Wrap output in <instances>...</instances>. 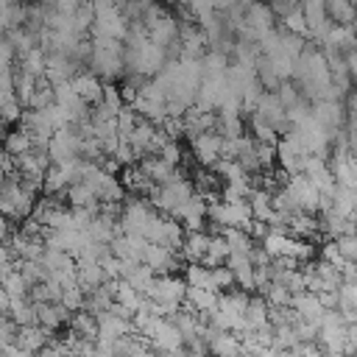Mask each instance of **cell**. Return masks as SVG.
Wrapping results in <instances>:
<instances>
[{"mask_svg": "<svg viewBox=\"0 0 357 357\" xmlns=\"http://www.w3.org/2000/svg\"><path fill=\"white\" fill-rule=\"evenodd\" d=\"M92 56H89V70L103 81L114 84L117 78L126 75V45L117 39H92Z\"/></svg>", "mask_w": 357, "mask_h": 357, "instance_id": "obj_1", "label": "cell"}, {"mask_svg": "<svg viewBox=\"0 0 357 357\" xmlns=\"http://www.w3.org/2000/svg\"><path fill=\"white\" fill-rule=\"evenodd\" d=\"M0 192H3V206H0V212H3L8 220H25V218H31V212H33L39 195H36L33 190H28V187L20 181V173H17V170L6 176V181L0 184Z\"/></svg>", "mask_w": 357, "mask_h": 357, "instance_id": "obj_2", "label": "cell"}, {"mask_svg": "<svg viewBox=\"0 0 357 357\" xmlns=\"http://www.w3.org/2000/svg\"><path fill=\"white\" fill-rule=\"evenodd\" d=\"M145 296L153 298V301L162 307V315H165V318H170L173 312H178V310L184 307L187 282H184V276L165 273V276H156V279H153V284L148 287Z\"/></svg>", "mask_w": 357, "mask_h": 357, "instance_id": "obj_3", "label": "cell"}, {"mask_svg": "<svg viewBox=\"0 0 357 357\" xmlns=\"http://www.w3.org/2000/svg\"><path fill=\"white\" fill-rule=\"evenodd\" d=\"M47 153L56 165H67L75 159H84V134L78 126H64L59 128L50 142H47Z\"/></svg>", "mask_w": 357, "mask_h": 357, "instance_id": "obj_4", "label": "cell"}, {"mask_svg": "<svg viewBox=\"0 0 357 357\" xmlns=\"http://www.w3.org/2000/svg\"><path fill=\"white\" fill-rule=\"evenodd\" d=\"M153 212H156V209H153V204H151L148 198H128V201H123V206H120L117 226H120V231H126V234H142Z\"/></svg>", "mask_w": 357, "mask_h": 357, "instance_id": "obj_5", "label": "cell"}, {"mask_svg": "<svg viewBox=\"0 0 357 357\" xmlns=\"http://www.w3.org/2000/svg\"><path fill=\"white\" fill-rule=\"evenodd\" d=\"M223 142H226V137L212 128V131H204V134L192 137L190 148H192V156L198 159L201 167H215L223 159Z\"/></svg>", "mask_w": 357, "mask_h": 357, "instance_id": "obj_6", "label": "cell"}, {"mask_svg": "<svg viewBox=\"0 0 357 357\" xmlns=\"http://www.w3.org/2000/svg\"><path fill=\"white\" fill-rule=\"evenodd\" d=\"M251 114H257V117H262L265 123H271L279 134H284L287 128H290V120H287V106L279 100V95L271 89H265L262 95H259V100H257V106H254V112Z\"/></svg>", "mask_w": 357, "mask_h": 357, "instance_id": "obj_7", "label": "cell"}, {"mask_svg": "<svg viewBox=\"0 0 357 357\" xmlns=\"http://www.w3.org/2000/svg\"><path fill=\"white\" fill-rule=\"evenodd\" d=\"M178 254L176 248L170 245H162V243H148L145 245V254H142V262L156 273V276H165V273H176L178 268Z\"/></svg>", "mask_w": 357, "mask_h": 357, "instance_id": "obj_8", "label": "cell"}, {"mask_svg": "<svg viewBox=\"0 0 357 357\" xmlns=\"http://www.w3.org/2000/svg\"><path fill=\"white\" fill-rule=\"evenodd\" d=\"M301 14L307 20L310 39L312 42H321L329 33V28H332V20L326 14V0H301Z\"/></svg>", "mask_w": 357, "mask_h": 357, "instance_id": "obj_9", "label": "cell"}, {"mask_svg": "<svg viewBox=\"0 0 357 357\" xmlns=\"http://www.w3.org/2000/svg\"><path fill=\"white\" fill-rule=\"evenodd\" d=\"M84 70V64H78L73 56L67 53H47L45 59V78L50 84H61V81H73L78 73Z\"/></svg>", "mask_w": 357, "mask_h": 357, "instance_id": "obj_10", "label": "cell"}, {"mask_svg": "<svg viewBox=\"0 0 357 357\" xmlns=\"http://www.w3.org/2000/svg\"><path fill=\"white\" fill-rule=\"evenodd\" d=\"M312 114L332 134V139L343 131V123H346V106H343V100H318V103H312Z\"/></svg>", "mask_w": 357, "mask_h": 357, "instance_id": "obj_11", "label": "cell"}, {"mask_svg": "<svg viewBox=\"0 0 357 357\" xmlns=\"http://www.w3.org/2000/svg\"><path fill=\"white\" fill-rule=\"evenodd\" d=\"M329 167H332V176L340 187H357V156L346 148H332V156H329Z\"/></svg>", "mask_w": 357, "mask_h": 357, "instance_id": "obj_12", "label": "cell"}, {"mask_svg": "<svg viewBox=\"0 0 357 357\" xmlns=\"http://www.w3.org/2000/svg\"><path fill=\"white\" fill-rule=\"evenodd\" d=\"M8 248H11L14 259H42L45 237L42 234H28L25 229H20V231H14L8 237Z\"/></svg>", "mask_w": 357, "mask_h": 357, "instance_id": "obj_13", "label": "cell"}, {"mask_svg": "<svg viewBox=\"0 0 357 357\" xmlns=\"http://www.w3.org/2000/svg\"><path fill=\"white\" fill-rule=\"evenodd\" d=\"M134 321L131 318H123L112 310H103L98 312V340H117V337H126V335H134Z\"/></svg>", "mask_w": 357, "mask_h": 357, "instance_id": "obj_14", "label": "cell"}, {"mask_svg": "<svg viewBox=\"0 0 357 357\" xmlns=\"http://www.w3.org/2000/svg\"><path fill=\"white\" fill-rule=\"evenodd\" d=\"M75 279H78V287L84 293H92L103 282H109L100 259H75Z\"/></svg>", "mask_w": 357, "mask_h": 357, "instance_id": "obj_15", "label": "cell"}, {"mask_svg": "<svg viewBox=\"0 0 357 357\" xmlns=\"http://www.w3.org/2000/svg\"><path fill=\"white\" fill-rule=\"evenodd\" d=\"M290 307L296 310V315H298L301 321L315 324V326L321 324V318H324V312H326V307L321 304L318 293H312V290H301V293H296Z\"/></svg>", "mask_w": 357, "mask_h": 357, "instance_id": "obj_16", "label": "cell"}, {"mask_svg": "<svg viewBox=\"0 0 357 357\" xmlns=\"http://www.w3.org/2000/svg\"><path fill=\"white\" fill-rule=\"evenodd\" d=\"M226 265L234 273V282L240 290H257V265L251 262L248 254H229Z\"/></svg>", "mask_w": 357, "mask_h": 357, "instance_id": "obj_17", "label": "cell"}, {"mask_svg": "<svg viewBox=\"0 0 357 357\" xmlns=\"http://www.w3.org/2000/svg\"><path fill=\"white\" fill-rule=\"evenodd\" d=\"M36 304V301H33ZM70 318H73V312L61 304V301H39L36 304V321L45 326V329H61L64 324H70Z\"/></svg>", "mask_w": 357, "mask_h": 357, "instance_id": "obj_18", "label": "cell"}, {"mask_svg": "<svg viewBox=\"0 0 357 357\" xmlns=\"http://www.w3.org/2000/svg\"><path fill=\"white\" fill-rule=\"evenodd\" d=\"M14 343H17L22 351L36 354L39 349H45V346L50 343V329H45L42 324H28V326H20V329H17Z\"/></svg>", "mask_w": 357, "mask_h": 357, "instance_id": "obj_19", "label": "cell"}, {"mask_svg": "<svg viewBox=\"0 0 357 357\" xmlns=\"http://www.w3.org/2000/svg\"><path fill=\"white\" fill-rule=\"evenodd\" d=\"M245 332H257V329H265L271 324V304L262 298V296H248V304H245Z\"/></svg>", "mask_w": 357, "mask_h": 357, "instance_id": "obj_20", "label": "cell"}, {"mask_svg": "<svg viewBox=\"0 0 357 357\" xmlns=\"http://www.w3.org/2000/svg\"><path fill=\"white\" fill-rule=\"evenodd\" d=\"M73 86H75V92L92 106V103H98V100L103 98V86H106V84H103L92 70H81V73L73 78Z\"/></svg>", "mask_w": 357, "mask_h": 357, "instance_id": "obj_21", "label": "cell"}, {"mask_svg": "<svg viewBox=\"0 0 357 357\" xmlns=\"http://www.w3.org/2000/svg\"><path fill=\"white\" fill-rule=\"evenodd\" d=\"M142 170H145V176L151 178V181H156V184H165V181H170L173 176H176V170L178 167H173L170 162H165L159 153H145L139 162H137Z\"/></svg>", "mask_w": 357, "mask_h": 357, "instance_id": "obj_22", "label": "cell"}, {"mask_svg": "<svg viewBox=\"0 0 357 357\" xmlns=\"http://www.w3.org/2000/svg\"><path fill=\"white\" fill-rule=\"evenodd\" d=\"M209 240H212V234L204 231V229L187 231V234H184V243H181V257H184L187 262H204L206 248H209Z\"/></svg>", "mask_w": 357, "mask_h": 357, "instance_id": "obj_23", "label": "cell"}, {"mask_svg": "<svg viewBox=\"0 0 357 357\" xmlns=\"http://www.w3.org/2000/svg\"><path fill=\"white\" fill-rule=\"evenodd\" d=\"M206 50V33L201 25H181V56L187 59H201Z\"/></svg>", "mask_w": 357, "mask_h": 357, "instance_id": "obj_24", "label": "cell"}, {"mask_svg": "<svg viewBox=\"0 0 357 357\" xmlns=\"http://www.w3.org/2000/svg\"><path fill=\"white\" fill-rule=\"evenodd\" d=\"M218 296H220V293H215V290H209V287H192V284H187L184 304H187L190 310L201 312V315H209V312L218 307Z\"/></svg>", "mask_w": 357, "mask_h": 357, "instance_id": "obj_25", "label": "cell"}, {"mask_svg": "<svg viewBox=\"0 0 357 357\" xmlns=\"http://www.w3.org/2000/svg\"><path fill=\"white\" fill-rule=\"evenodd\" d=\"M67 201H70V206H81V209H100V198H98V192L86 184V181H73L70 187H67Z\"/></svg>", "mask_w": 357, "mask_h": 357, "instance_id": "obj_26", "label": "cell"}, {"mask_svg": "<svg viewBox=\"0 0 357 357\" xmlns=\"http://www.w3.org/2000/svg\"><path fill=\"white\" fill-rule=\"evenodd\" d=\"M31 148H33V137H31L22 126L6 131V137H3V151H6L8 156H22V153H28Z\"/></svg>", "mask_w": 357, "mask_h": 357, "instance_id": "obj_27", "label": "cell"}, {"mask_svg": "<svg viewBox=\"0 0 357 357\" xmlns=\"http://www.w3.org/2000/svg\"><path fill=\"white\" fill-rule=\"evenodd\" d=\"M248 206H251V215L254 220H265L273 215V192L265 190V187H254L251 195H248Z\"/></svg>", "mask_w": 357, "mask_h": 357, "instance_id": "obj_28", "label": "cell"}, {"mask_svg": "<svg viewBox=\"0 0 357 357\" xmlns=\"http://www.w3.org/2000/svg\"><path fill=\"white\" fill-rule=\"evenodd\" d=\"M70 332H75L78 337H86V340H98V315L89 312L86 307L73 312L70 318Z\"/></svg>", "mask_w": 357, "mask_h": 357, "instance_id": "obj_29", "label": "cell"}, {"mask_svg": "<svg viewBox=\"0 0 357 357\" xmlns=\"http://www.w3.org/2000/svg\"><path fill=\"white\" fill-rule=\"evenodd\" d=\"M114 301H117V304H123L128 312H137V310L142 307V301H145V293H142V290H137L134 284H128L126 279H117Z\"/></svg>", "mask_w": 357, "mask_h": 357, "instance_id": "obj_30", "label": "cell"}, {"mask_svg": "<svg viewBox=\"0 0 357 357\" xmlns=\"http://www.w3.org/2000/svg\"><path fill=\"white\" fill-rule=\"evenodd\" d=\"M8 318L17 324V326H28V324H39L36 321V304L28 298H11L8 304Z\"/></svg>", "mask_w": 357, "mask_h": 357, "instance_id": "obj_31", "label": "cell"}, {"mask_svg": "<svg viewBox=\"0 0 357 357\" xmlns=\"http://www.w3.org/2000/svg\"><path fill=\"white\" fill-rule=\"evenodd\" d=\"M0 287H3L11 298H28V296H31V282L22 276V271H20L17 265L0 279Z\"/></svg>", "mask_w": 357, "mask_h": 357, "instance_id": "obj_32", "label": "cell"}, {"mask_svg": "<svg viewBox=\"0 0 357 357\" xmlns=\"http://www.w3.org/2000/svg\"><path fill=\"white\" fill-rule=\"evenodd\" d=\"M220 234L226 237V243H229V248H231V254H251V248L257 245V240L245 231V229H234V226H223L220 229Z\"/></svg>", "mask_w": 357, "mask_h": 357, "instance_id": "obj_33", "label": "cell"}, {"mask_svg": "<svg viewBox=\"0 0 357 357\" xmlns=\"http://www.w3.org/2000/svg\"><path fill=\"white\" fill-rule=\"evenodd\" d=\"M231 248L226 243V237L220 231H212V240H209V248H206V257H204V265L209 268H218V265H226Z\"/></svg>", "mask_w": 357, "mask_h": 357, "instance_id": "obj_34", "label": "cell"}, {"mask_svg": "<svg viewBox=\"0 0 357 357\" xmlns=\"http://www.w3.org/2000/svg\"><path fill=\"white\" fill-rule=\"evenodd\" d=\"M259 296L271 304V307H290L293 304V290L282 282H268L259 287Z\"/></svg>", "mask_w": 357, "mask_h": 357, "instance_id": "obj_35", "label": "cell"}, {"mask_svg": "<svg viewBox=\"0 0 357 357\" xmlns=\"http://www.w3.org/2000/svg\"><path fill=\"white\" fill-rule=\"evenodd\" d=\"M326 14L332 25H351L357 17V6L351 0H326Z\"/></svg>", "mask_w": 357, "mask_h": 357, "instance_id": "obj_36", "label": "cell"}, {"mask_svg": "<svg viewBox=\"0 0 357 357\" xmlns=\"http://www.w3.org/2000/svg\"><path fill=\"white\" fill-rule=\"evenodd\" d=\"M36 84H39V78H36V75L22 73V70H17V73H14V95H17V100H20L25 109L31 106V98H33Z\"/></svg>", "mask_w": 357, "mask_h": 357, "instance_id": "obj_37", "label": "cell"}, {"mask_svg": "<svg viewBox=\"0 0 357 357\" xmlns=\"http://www.w3.org/2000/svg\"><path fill=\"white\" fill-rule=\"evenodd\" d=\"M45 59H47V53L42 50V47H33V50H28L25 56H20L17 59V70H22V73H31V75H36V78H45Z\"/></svg>", "mask_w": 357, "mask_h": 357, "instance_id": "obj_38", "label": "cell"}, {"mask_svg": "<svg viewBox=\"0 0 357 357\" xmlns=\"http://www.w3.org/2000/svg\"><path fill=\"white\" fill-rule=\"evenodd\" d=\"M209 287H212L215 293H226V290L237 287L231 268H229V265H218V268H212V273H209Z\"/></svg>", "mask_w": 357, "mask_h": 357, "instance_id": "obj_39", "label": "cell"}, {"mask_svg": "<svg viewBox=\"0 0 357 357\" xmlns=\"http://www.w3.org/2000/svg\"><path fill=\"white\" fill-rule=\"evenodd\" d=\"M14 265H17V268L22 271V276L31 282V287L47 279V268L42 265V259H17Z\"/></svg>", "mask_w": 357, "mask_h": 357, "instance_id": "obj_40", "label": "cell"}, {"mask_svg": "<svg viewBox=\"0 0 357 357\" xmlns=\"http://www.w3.org/2000/svg\"><path fill=\"white\" fill-rule=\"evenodd\" d=\"M251 137H254L257 142H273V145H276L282 134H279V131H276L271 123H265L262 117L251 114Z\"/></svg>", "mask_w": 357, "mask_h": 357, "instance_id": "obj_41", "label": "cell"}, {"mask_svg": "<svg viewBox=\"0 0 357 357\" xmlns=\"http://www.w3.org/2000/svg\"><path fill=\"white\" fill-rule=\"evenodd\" d=\"M212 170H215L223 181H237V178H243V176H251V173H245V167H243L237 159H220Z\"/></svg>", "mask_w": 357, "mask_h": 357, "instance_id": "obj_42", "label": "cell"}, {"mask_svg": "<svg viewBox=\"0 0 357 357\" xmlns=\"http://www.w3.org/2000/svg\"><path fill=\"white\" fill-rule=\"evenodd\" d=\"M56 98H53V84L47 81V78H39V84H36V89H33V98H31V106L28 109H45V106H50Z\"/></svg>", "mask_w": 357, "mask_h": 357, "instance_id": "obj_43", "label": "cell"}, {"mask_svg": "<svg viewBox=\"0 0 357 357\" xmlns=\"http://www.w3.org/2000/svg\"><path fill=\"white\" fill-rule=\"evenodd\" d=\"M70 312H78V310H84L86 307V293L78 287V284H73V287H64L61 290V298H59Z\"/></svg>", "mask_w": 357, "mask_h": 357, "instance_id": "obj_44", "label": "cell"}, {"mask_svg": "<svg viewBox=\"0 0 357 357\" xmlns=\"http://www.w3.org/2000/svg\"><path fill=\"white\" fill-rule=\"evenodd\" d=\"M282 28H287L290 33H298V36L310 39V28H307V20H304V14H301V6H298L296 11H290L287 17H282Z\"/></svg>", "mask_w": 357, "mask_h": 357, "instance_id": "obj_45", "label": "cell"}, {"mask_svg": "<svg viewBox=\"0 0 357 357\" xmlns=\"http://www.w3.org/2000/svg\"><path fill=\"white\" fill-rule=\"evenodd\" d=\"M14 64H17V50L11 45V39L6 33H0V73L14 70Z\"/></svg>", "mask_w": 357, "mask_h": 357, "instance_id": "obj_46", "label": "cell"}, {"mask_svg": "<svg viewBox=\"0 0 357 357\" xmlns=\"http://www.w3.org/2000/svg\"><path fill=\"white\" fill-rule=\"evenodd\" d=\"M159 156H162L165 162H170L173 167H178V165H181V145H178V139H167V142L159 148Z\"/></svg>", "mask_w": 357, "mask_h": 357, "instance_id": "obj_47", "label": "cell"}, {"mask_svg": "<svg viewBox=\"0 0 357 357\" xmlns=\"http://www.w3.org/2000/svg\"><path fill=\"white\" fill-rule=\"evenodd\" d=\"M17 95H14V70H8V73H0V109L8 103V100H14Z\"/></svg>", "mask_w": 357, "mask_h": 357, "instance_id": "obj_48", "label": "cell"}, {"mask_svg": "<svg viewBox=\"0 0 357 357\" xmlns=\"http://www.w3.org/2000/svg\"><path fill=\"white\" fill-rule=\"evenodd\" d=\"M14 254H11V248H8V240H0V279L14 268Z\"/></svg>", "mask_w": 357, "mask_h": 357, "instance_id": "obj_49", "label": "cell"}, {"mask_svg": "<svg viewBox=\"0 0 357 357\" xmlns=\"http://www.w3.org/2000/svg\"><path fill=\"white\" fill-rule=\"evenodd\" d=\"M346 123H349V128L357 131V86H351V92L346 98Z\"/></svg>", "mask_w": 357, "mask_h": 357, "instance_id": "obj_50", "label": "cell"}, {"mask_svg": "<svg viewBox=\"0 0 357 357\" xmlns=\"http://www.w3.org/2000/svg\"><path fill=\"white\" fill-rule=\"evenodd\" d=\"M296 354H298V357H326V354H324V349L318 346V340L298 343V346H296Z\"/></svg>", "mask_w": 357, "mask_h": 357, "instance_id": "obj_51", "label": "cell"}, {"mask_svg": "<svg viewBox=\"0 0 357 357\" xmlns=\"http://www.w3.org/2000/svg\"><path fill=\"white\" fill-rule=\"evenodd\" d=\"M346 354H357V321L346 326Z\"/></svg>", "mask_w": 357, "mask_h": 357, "instance_id": "obj_52", "label": "cell"}, {"mask_svg": "<svg viewBox=\"0 0 357 357\" xmlns=\"http://www.w3.org/2000/svg\"><path fill=\"white\" fill-rule=\"evenodd\" d=\"M0 357H36V354L22 351L17 343H8V346H0Z\"/></svg>", "mask_w": 357, "mask_h": 357, "instance_id": "obj_53", "label": "cell"}, {"mask_svg": "<svg viewBox=\"0 0 357 357\" xmlns=\"http://www.w3.org/2000/svg\"><path fill=\"white\" fill-rule=\"evenodd\" d=\"M318 298L326 310H337V293H318Z\"/></svg>", "mask_w": 357, "mask_h": 357, "instance_id": "obj_54", "label": "cell"}, {"mask_svg": "<svg viewBox=\"0 0 357 357\" xmlns=\"http://www.w3.org/2000/svg\"><path fill=\"white\" fill-rule=\"evenodd\" d=\"M11 237V220L0 212V240H8Z\"/></svg>", "mask_w": 357, "mask_h": 357, "instance_id": "obj_55", "label": "cell"}, {"mask_svg": "<svg viewBox=\"0 0 357 357\" xmlns=\"http://www.w3.org/2000/svg\"><path fill=\"white\" fill-rule=\"evenodd\" d=\"M184 357H206V351H192V349H187Z\"/></svg>", "mask_w": 357, "mask_h": 357, "instance_id": "obj_56", "label": "cell"}, {"mask_svg": "<svg viewBox=\"0 0 357 357\" xmlns=\"http://www.w3.org/2000/svg\"><path fill=\"white\" fill-rule=\"evenodd\" d=\"M6 176H8V170H6V167H3V165H0V184H3V181H6Z\"/></svg>", "mask_w": 357, "mask_h": 357, "instance_id": "obj_57", "label": "cell"}, {"mask_svg": "<svg viewBox=\"0 0 357 357\" xmlns=\"http://www.w3.org/2000/svg\"><path fill=\"white\" fill-rule=\"evenodd\" d=\"M351 31H354V36H357V17H354V22H351Z\"/></svg>", "mask_w": 357, "mask_h": 357, "instance_id": "obj_58", "label": "cell"}, {"mask_svg": "<svg viewBox=\"0 0 357 357\" xmlns=\"http://www.w3.org/2000/svg\"><path fill=\"white\" fill-rule=\"evenodd\" d=\"M36 3H53V0H36Z\"/></svg>", "mask_w": 357, "mask_h": 357, "instance_id": "obj_59", "label": "cell"}, {"mask_svg": "<svg viewBox=\"0 0 357 357\" xmlns=\"http://www.w3.org/2000/svg\"><path fill=\"white\" fill-rule=\"evenodd\" d=\"M0 206H3V192H0Z\"/></svg>", "mask_w": 357, "mask_h": 357, "instance_id": "obj_60", "label": "cell"}, {"mask_svg": "<svg viewBox=\"0 0 357 357\" xmlns=\"http://www.w3.org/2000/svg\"><path fill=\"white\" fill-rule=\"evenodd\" d=\"M170 3H181V0H170Z\"/></svg>", "mask_w": 357, "mask_h": 357, "instance_id": "obj_61", "label": "cell"}, {"mask_svg": "<svg viewBox=\"0 0 357 357\" xmlns=\"http://www.w3.org/2000/svg\"><path fill=\"white\" fill-rule=\"evenodd\" d=\"M351 3H354V6H357V0H351Z\"/></svg>", "mask_w": 357, "mask_h": 357, "instance_id": "obj_62", "label": "cell"}, {"mask_svg": "<svg viewBox=\"0 0 357 357\" xmlns=\"http://www.w3.org/2000/svg\"><path fill=\"white\" fill-rule=\"evenodd\" d=\"M73 357H75V354H73Z\"/></svg>", "mask_w": 357, "mask_h": 357, "instance_id": "obj_63", "label": "cell"}]
</instances>
